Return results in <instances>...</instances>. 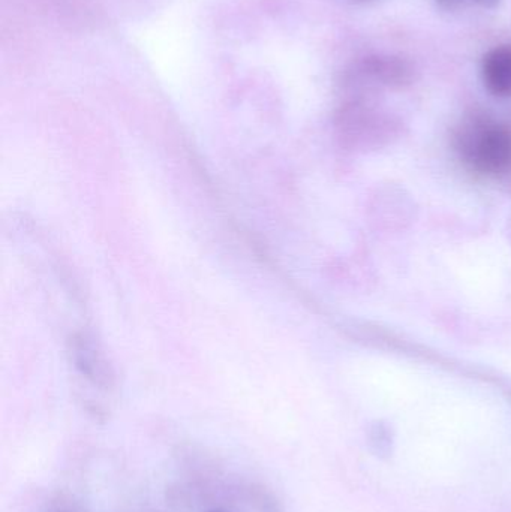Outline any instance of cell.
<instances>
[{"label": "cell", "mask_w": 511, "mask_h": 512, "mask_svg": "<svg viewBox=\"0 0 511 512\" xmlns=\"http://www.w3.org/2000/svg\"><path fill=\"white\" fill-rule=\"evenodd\" d=\"M443 8L449 11H461V9L480 8L489 9L498 5L500 0H437Z\"/></svg>", "instance_id": "277c9868"}, {"label": "cell", "mask_w": 511, "mask_h": 512, "mask_svg": "<svg viewBox=\"0 0 511 512\" xmlns=\"http://www.w3.org/2000/svg\"><path fill=\"white\" fill-rule=\"evenodd\" d=\"M482 78L492 95L511 98V44L498 45L485 54Z\"/></svg>", "instance_id": "3957f363"}, {"label": "cell", "mask_w": 511, "mask_h": 512, "mask_svg": "<svg viewBox=\"0 0 511 512\" xmlns=\"http://www.w3.org/2000/svg\"><path fill=\"white\" fill-rule=\"evenodd\" d=\"M456 143L465 164L477 173L511 177V123L471 117L459 129Z\"/></svg>", "instance_id": "6da1fadb"}, {"label": "cell", "mask_w": 511, "mask_h": 512, "mask_svg": "<svg viewBox=\"0 0 511 512\" xmlns=\"http://www.w3.org/2000/svg\"><path fill=\"white\" fill-rule=\"evenodd\" d=\"M209 512H227V511H222V510H213V511H209Z\"/></svg>", "instance_id": "5b68a950"}, {"label": "cell", "mask_w": 511, "mask_h": 512, "mask_svg": "<svg viewBox=\"0 0 511 512\" xmlns=\"http://www.w3.org/2000/svg\"><path fill=\"white\" fill-rule=\"evenodd\" d=\"M413 80V68L401 57H366L354 66L348 83L354 87H402Z\"/></svg>", "instance_id": "7a4b0ae2"}]
</instances>
